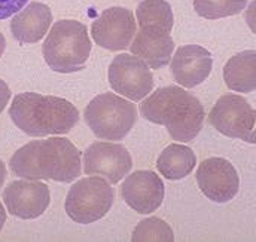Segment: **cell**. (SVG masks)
Returning a JSON list of instances; mask_svg holds the SVG:
<instances>
[{"label": "cell", "instance_id": "cell-1", "mask_svg": "<svg viewBox=\"0 0 256 242\" xmlns=\"http://www.w3.org/2000/svg\"><path fill=\"white\" fill-rule=\"evenodd\" d=\"M80 150L64 137L34 140L18 149L9 161L10 171L26 180L72 183L80 176Z\"/></svg>", "mask_w": 256, "mask_h": 242}, {"label": "cell", "instance_id": "cell-2", "mask_svg": "<svg viewBox=\"0 0 256 242\" xmlns=\"http://www.w3.org/2000/svg\"><path fill=\"white\" fill-rule=\"evenodd\" d=\"M140 113L146 121L164 125L170 137L179 143L194 140L204 122V107L196 97L180 86L158 88L140 104Z\"/></svg>", "mask_w": 256, "mask_h": 242}, {"label": "cell", "instance_id": "cell-3", "mask_svg": "<svg viewBox=\"0 0 256 242\" xmlns=\"http://www.w3.org/2000/svg\"><path fill=\"white\" fill-rule=\"evenodd\" d=\"M9 116L30 137L67 134L79 121V112L70 101L36 92L15 95Z\"/></svg>", "mask_w": 256, "mask_h": 242}, {"label": "cell", "instance_id": "cell-4", "mask_svg": "<svg viewBox=\"0 0 256 242\" xmlns=\"http://www.w3.org/2000/svg\"><path fill=\"white\" fill-rule=\"evenodd\" d=\"M42 52L50 68L57 73L80 71L91 52L86 25L74 19L57 21L45 37Z\"/></svg>", "mask_w": 256, "mask_h": 242}, {"label": "cell", "instance_id": "cell-5", "mask_svg": "<svg viewBox=\"0 0 256 242\" xmlns=\"http://www.w3.org/2000/svg\"><path fill=\"white\" fill-rule=\"evenodd\" d=\"M84 118L96 137L120 141L137 121V109L131 101L112 92H106L88 103Z\"/></svg>", "mask_w": 256, "mask_h": 242}, {"label": "cell", "instance_id": "cell-6", "mask_svg": "<svg viewBox=\"0 0 256 242\" xmlns=\"http://www.w3.org/2000/svg\"><path fill=\"white\" fill-rule=\"evenodd\" d=\"M114 189L104 177L92 176L74 183L64 202L67 216L79 225H91L103 219L112 208Z\"/></svg>", "mask_w": 256, "mask_h": 242}, {"label": "cell", "instance_id": "cell-7", "mask_svg": "<svg viewBox=\"0 0 256 242\" xmlns=\"http://www.w3.org/2000/svg\"><path fill=\"white\" fill-rule=\"evenodd\" d=\"M210 125L230 138L256 143V113L249 101L236 94L222 95L208 113Z\"/></svg>", "mask_w": 256, "mask_h": 242}, {"label": "cell", "instance_id": "cell-8", "mask_svg": "<svg viewBox=\"0 0 256 242\" xmlns=\"http://www.w3.org/2000/svg\"><path fill=\"white\" fill-rule=\"evenodd\" d=\"M108 76L112 89L131 101H142L154 89V76L148 64L130 54L116 55Z\"/></svg>", "mask_w": 256, "mask_h": 242}, {"label": "cell", "instance_id": "cell-9", "mask_svg": "<svg viewBox=\"0 0 256 242\" xmlns=\"http://www.w3.org/2000/svg\"><path fill=\"white\" fill-rule=\"evenodd\" d=\"M195 180L206 198L225 204L236 198L240 189L238 173L225 158H208L196 170Z\"/></svg>", "mask_w": 256, "mask_h": 242}, {"label": "cell", "instance_id": "cell-10", "mask_svg": "<svg viewBox=\"0 0 256 242\" xmlns=\"http://www.w3.org/2000/svg\"><path fill=\"white\" fill-rule=\"evenodd\" d=\"M131 168V155L122 144L96 141L84 153V173L102 176L110 184H118Z\"/></svg>", "mask_w": 256, "mask_h": 242}, {"label": "cell", "instance_id": "cell-11", "mask_svg": "<svg viewBox=\"0 0 256 242\" xmlns=\"http://www.w3.org/2000/svg\"><path fill=\"white\" fill-rule=\"evenodd\" d=\"M137 25L131 10L126 7H109L92 22L91 34L94 42L109 51L126 49L136 34Z\"/></svg>", "mask_w": 256, "mask_h": 242}, {"label": "cell", "instance_id": "cell-12", "mask_svg": "<svg viewBox=\"0 0 256 242\" xmlns=\"http://www.w3.org/2000/svg\"><path fill=\"white\" fill-rule=\"evenodd\" d=\"M3 202L12 216L33 220L40 217L50 207V187L36 180H16L3 190Z\"/></svg>", "mask_w": 256, "mask_h": 242}, {"label": "cell", "instance_id": "cell-13", "mask_svg": "<svg viewBox=\"0 0 256 242\" xmlns=\"http://www.w3.org/2000/svg\"><path fill=\"white\" fill-rule=\"evenodd\" d=\"M164 192V183L154 171H134L121 187L126 204L143 216L152 214L161 207Z\"/></svg>", "mask_w": 256, "mask_h": 242}, {"label": "cell", "instance_id": "cell-14", "mask_svg": "<svg viewBox=\"0 0 256 242\" xmlns=\"http://www.w3.org/2000/svg\"><path fill=\"white\" fill-rule=\"evenodd\" d=\"M131 42V54L144 61L149 68L166 67L174 51V40L170 31L156 25H138Z\"/></svg>", "mask_w": 256, "mask_h": 242}, {"label": "cell", "instance_id": "cell-15", "mask_svg": "<svg viewBox=\"0 0 256 242\" xmlns=\"http://www.w3.org/2000/svg\"><path fill=\"white\" fill-rule=\"evenodd\" d=\"M212 54L200 45L180 46L170 60L174 80L185 88H194L202 83L212 73Z\"/></svg>", "mask_w": 256, "mask_h": 242}, {"label": "cell", "instance_id": "cell-16", "mask_svg": "<svg viewBox=\"0 0 256 242\" xmlns=\"http://www.w3.org/2000/svg\"><path fill=\"white\" fill-rule=\"evenodd\" d=\"M52 24L51 9L39 1H33L22 7L10 22L12 36L21 43H36L48 33Z\"/></svg>", "mask_w": 256, "mask_h": 242}, {"label": "cell", "instance_id": "cell-17", "mask_svg": "<svg viewBox=\"0 0 256 242\" xmlns=\"http://www.w3.org/2000/svg\"><path fill=\"white\" fill-rule=\"evenodd\" d=\"M224 79L230 89L249 94L256 89V52L243 51L226 61Z\"/></svg>", "mask_w": 256, "mask_h": 242}, {"label": "cell", "instance_id": "cell-18", "mask_svg": "<svg viewBox=\"0 0 256 242\" xmlns=\"http://www.w3.org/2000/svg\"><path fill=\"white\" fill-rule=\"evenodd\" d=\"M196 156L191 147L182 144H170L167 146L156 161L158 171L167 180H182L188 177L195 168Z\"/></svg>", "mask_w": 256, "mask_h": 242}, {"label": "cell", "instance_id": "cell-19", "mask_svg": "<svg viewBox=\"0 0 256 242\" xmlns=\"http://www.w3.org/2000/svg\"><path fill=\"white\" fill-rule=\"evenodd\" d=\"M136 16L138 25H156L172 33L173 10L166 0H143L136 9Z\"/></svg>", "mask_w": 256, "mask_h": 242}, {"label": "cell", "instance_id": "cell-20", "mask_svg": "<svg viewBox=\"0 0 256 242\" xmlns=\"http://www.w3.org/2000/svg\"><path fill=\"white\" fill-rule=\"evenodd\" d=\"M248 0H194L195 12L207 19H219L240 13Z\"/></svg>", "mask_w": 256, "mask_h": 242}, {"label": "cell", "instance_id": "cell-21", "mask_svg": "<svg viewBox=\"0 0 256 242\" xmlns=\"http://www.w3.org/2000/svg\"><path fill=\"white\" fill-rule=\"evenodd\" d=\"M132 242L142 241H174V234L164 220L156 219V217H149L143 222H140L131 237Z\"/></svg>", "mask_w": 256, "mask_h": 242}, {"label": "cell", "instance_id": "cell-22", "mask_svg": "<svg viewBox=\"0 0 256 242\" xmlns=\"http://www.w3.org/2000/svg\"><path fill=\"white\" fill-rule=\"evenodd\" d=\"M28 0H0V21L18 13Z\"/></svg>", "mask_w": 256, "mask_h": 242}, {"label": "cell", "instance_id": "cell-23", "mask_svg": "<svg viewBox=\"0 0 256 242\" xmlns=\"http://www.w3.org/2000/svg\"><path fill=\"white\" fill-rule=\"evenodd\" d=\"M9 100H10V89H9V86L6 85V82L0 79V113H2L3 109L8 106Z\"/></svg>", "mask_w": 256, "mask_h": 242}, {"label": "cell", "instance_id": "cell-24", "mask_svg": "<svg viewBox=\"0 0 256 242\" xmlns=\"http://www.w3.org/2000/svg\"><path fill=\"white\" fill-rule=\"evenodd\" d=\"M4 180H6V167H4L3 161L0 159V187L3 186Z\"/></svg>", "mask_w": 256, "mask_h": 242}, {"label": "cell", "instance_id": "cell-25", "mask_svg": "<svg viewBox=\"0 0 256 242\" xmlns=\"http://www.w3.org/2000/svg\"><path fill=\"white\" fill-rule=\"evenodd\" d=\"M4 222H6V211H4L3 205L0 204V232H2V229H3Z\"/></svg>", "mask_w": 256, "mask_h": 242}, {"label": "cell", "instance_id": "cell-26", "mask_svg": "<svg viewBox=\"0 0 256 242\" xmlns=\"http://www.w3.org/2000/svg\"><path fill=\"white\" fill-rule=\"evenodd\" d=\"M4 48H6V40H4L3 34L0 33V57H2L3 52H4Z\"/></svg>", "mask_w": 256, "mask_h": 242}]
</instances>
